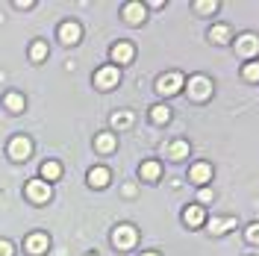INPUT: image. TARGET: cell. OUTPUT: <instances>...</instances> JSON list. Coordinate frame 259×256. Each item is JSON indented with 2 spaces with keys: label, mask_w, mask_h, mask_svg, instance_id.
I'll list each match as a JSON object with an SVG mask.
<instances>
[{
  "label": "cell",
  "mask_w": 259,
  "mask_h": 256,
  "mask_svg": "<svg viewBox=\"0 0 259 256\" xmlns=\"http://www.w3.org/2000/svg\"><path fill=\"white\" fill-rule=\"evenodd\" d=\"M189 180L197 183V186H203V183L212 180V168L206 165V162H197V165H192V171H189Z\"/></svg>",
  "instance_id": "7c38bea8"
},
{
  "label": "cell",
  "mask_w": 259,
  "mask_h": 256,
  "mask_svg": "<svg viewBox=\"0 0 259 256\" xmlns=\"http://www.w3.org/2000/svg\"><path fill=\"white\" fill-rule=\"evenodd\" d=\"M27 197H30L32 203H48L50 200V186L45 180H32L30 186H27Z\"/></svg>",
  "instance_id": "8992f818"
},
{
  "label": "cell",
  "mask_w": 259,
  "mask_h": 256,
  "mask_svg": "<svg viewBox=\"0 0 259 256\" xmlns=\"http://www.w3.org/2000/svg\"><path fill=\"white\" fill-rule=\"evenodd\" d=\"M6 109H12V112H21V109H24V97L15 95V92H9V95H6Z\"/></svg>",
  "instance_id": "603a6c76"
},
{
  "label": "cell",
  "mask_w": 259,
  "mask_h": 256,
  "mask_svg": "<svg viewBox=\"0 0 259 256\" xmlns=\"http://www.w3.org/2000/svg\"><path fill=\"white\" fill-rule=\"evenodd\" d=\"M24 247H27V253L32 256H41L45 250L50 247V239L45 236V233H32V236H27V241H24Z\"/></svg>",
  "instance_id": "52a82bcc"
},
{
  "label": "cell",
  "mask_w": 259,
  "mask_h": 256,
  "mask_svg": "<svg viewBox=\"0 0 259 256\" xmlns=\"http://www.w3.org/2000/svg\"><path fill=\"white\" fill-rule=\"evenodd\" d=\"M247 241H250V244H259V221L247 227Z\"/></svg>",
  "instance_id": "4316f807"
},
{
  "label": "cell",
  "mask_w": 259,
  "mask_h": 256,
  "mask_svg": "<svg viewBox=\"0 0 259 256\" xmlns=\"http://www.w3.org/2000/svg\"><path fill=\"white\" fill-rule=\"evenodd\" d=\"M115 144H118V139H115V133H100L95 139V147L100 150V153H112Z\"/></svg>",
  "instance_id": "9a60e30c"
},
{
  "label": "cell",
  "mask_w": 259,
  "mask_h": 256,
  "mask_svg": "<svg viewBox=\"0 0 259 256\" xmlns=\"http://www.w3.org/2000/svg\"><path fill=\"white\" fill-rule=\"evenodd\" d=\"M194 12H200V15L218 12V3H215V0H197V3H194Z\"/></svg>",
  "instance_id": "7402d4cb"
},
{
  "label": "cell",
  "mask_w": 259,
  "mask_h": 256,
  "mask_svg": "<svg viewBox=\"0 0 259 256\" xmlns=\"http://www.w3.org/2000/svg\"><path fill=\"white\" fill-rule=\"evenodd\" d=\"M236 48H239V53H242L244 59H253L259 53V38L253 32H244L242 38H236Z\"/></svg>",
  "instance_id": "5b68a950"
},
{
  "label": "cell",
  "mask_w": 259,
  "mask_h": 256,
  "mask_svg": "<svg viewBox=\"0 0 259 256\" xmlns=\"http://www.w3.org/2000/svg\"><path fill=\"white\" fill-rule=\"evenodd\" d=\"M18 9H32V0H15Z\"/></svg>",
  "instance_id": "f546056e"
},
{
  "label": "cell",
  "mask_w": 259,
  "mask_h": 256,
  "mask_svg": "<svg viewBox=\"0 0 259 256\" xmlns=\"http://www.w3.org/2000/svg\"><path fill=\"white\" fill-rule=\"evenodd\" d=\"M150 121H153V124H168V121H171V109H168L165 103L150 106Z\"/></svg>",
  "instance_id": "ac0fdd59"
},
{
  "label": "cell",
  "mask_w": 259,
  "mask_h": 256,
  "mask_svg": "<svg viewBox=\"0 0 259 256\" xmlns=\"http://www.w3.org/2000/svg\"><path fill=\"white\" fill-rule=\"evenodd\" d=\"M30 153H32V144L30 139H24V136H18V139H12V144H9V156L12 159H30Z\"/></svg>",
  "instance_id": "ba28073f"
},
{
  "label": "cell",
  "mask_w": 259,
  "mask_h": 256,
  "mask_svg": "<svg viewBox=\"0 0 259 256\" xmlns=\"http://www.w3.org/2000/svg\"><path fill=\"white\" fill-rule=\"evenodd\" d=\"M189 95L194 97V100H206V97L212 95V80L209 77H203V74H194V77H189Z\"/></svg>",
  "instance_id": "7a4b0ae2"
},
{
  "label": "cell",
  "mask_w": 259,
  "mask_h": 256,
  "mask_svg": "<svg viewBox=\"0 0 259 256\" xmlns=\"http://www.w3.org/2000/svg\"><path fill=\"white\" fill-rule=\"evenodd\" d=\"M183 86H186L183 74H180V71H171V74H162L159 80H156V92H159V95H177Z\"/></svg>",
  "instance_id": "6da1fadb"
},
{
  "label": "cell",
  "mask_w": 259,
  "mask_h": 256,
  "mask_svg": "<svg viewBox=\"0 0 259 256\" xmlns=\"http://www.w3.org/2000/svg\"><path fill=\"white\" fill-rule=\"evenodd\" d=\"M15 250H12V244L9 241H0V256H12Z\"/></svg>",
  "instance_id": "f1b7e54d"
},
{
  "label": "cell",
  "mask_w": 259,
  "mask_h": 256,
  "mask_svg": "<svg viewBox=\"0 0 259 256\" xmlns=\"http://www.w3.org/2000/svg\"><path fill=\"white\" fill-rule=\"evenodd\" d=\"M147 15V6H142V3H127L124 6V18H127V24H142Z\"/></svg>",
  "instance_id": "4fadbf2b"
},
{
  "label": "cell",
  "mask_w": 259,
  "mask_h": 256,
  "mask_svg": "<svg viewBox=\"0 0 259 256\" xmlns=\"http://www.w3.org/2000/svg\"><path fill=\"white\" fill-rule=\"evenodd\" d=\"M233 227H236V218H212V233H218V236H221V233H227V230H233Z\"/></svg>",
  "instance_id": "44dd1931"
},
{
  "label": "cell",
  "mask_w": 259,
  "mask_h": 256,
  "mask_svg": "<svg viewBox=\"0 0 259 256\" xmlns=\"http://www.w3.org/2000/svg\"><path fill=\"white\" fill-rule=\"evenodd\" d=\"M89 256H95V253H89Z\"/></svg>",
  "instance_id": "1f68e13d"
},
{
  "label": "cell",
  "mask_w": 259,
  "mask_h": 256,
  "mask_svg": "<svg viewBox=\"0 0 259 256\" xmlns=\"http://www.w3.org/2000/svg\"><path fill=\"white\" fill-rule=\"evenodd\" d=\"M112 244L118 247V250H130V247L136 244V230H133L130 224L115 227V233H112Z\"/></svg>",
  "instance_id": "3957f363"
},
{
  "label": "cell",
  "mask_w": 259,
  "mask_h": 256,
  "mask_svg": "<svg viewBox=\"0 0 259 256\" xmlns=\"http://www.w3.org/2000/svg\"><path fill=\"white\" fill-rule=\"evenodd\" d=\"M183 221H186V227H203V221H206V209L203 206H189L186 212H183Z\"/></svg>",
  "instance_id": "8fae6325"
},
{
  "label": "cell",
  "mask_w": 259,
  "mask_h": 256,
  "mask_svg": "<svg viewBox=\"0 0 259 256\" xmlns=\"http://www.w3.org/2000/svg\"><path fill=\"white\" fill-rule=\"evenodd\" d=\"M59 177H62V165H59V162L48 159L45 165H41V180H45L48 186L53 183V180H59Z\"/></svg>",
  "instance_id": "5bb4252c"
},
{
  "label": "cell",
  "mask_w": 259,
  "mask_h": 256,
  "mask_svg": "<svg viewBox=\"0 0 259 256\" xmlns=\"http://www.w3.org/2000/svg\"><path fill=\"white\" fill-rule=\"evenodd\" d=\"M121 82V74H118V68L115 65H106V68H100L95 74V86L97 89H115Z\"/></svg>",
  "instance_id": "277c9868"
},
{
  "label": "cell",
  "mask_w": 259,
  "mask_h": 256,
  "mask_svg": "<svg viewBox=\"0 0 259 256\" xmlns=\"http://www.w3.org/2000/svg\"><path fill=\"white\" fill-rule=\"evenodd\" d=\"M212 197H215V194H212L209 189H200V194H197V206H203V203H212Z\"/></svg>",
  "instance_id": "83f0119b"
},
{
  "label": "cell",
  "mask_w": 259,
  "mask_h": 256,
  "mask_svg": "<svg viewBox=\"0 0 259 256\" xmlns=\"http://www.w3.org/2000/svg\"><path fill=\"white\" fill-rule=\"evenodd\" d=\"M133 124V115L130 112H115L112 115V127L115 130H124V127H130Z\"/></svg>",
  "instance_id": "cb8c5ba5"
},
{
  "label": "cell",
  "mask_w": 259,
  "mask_h": 256,
  "mask_svg": "<svg viewBox=\"0 0 259 256\" xmlns=\"http://www.w3.org/2000/svg\"><path fill=\"white\" fill-rule=\"evenodd\" d=\"M133 56H136V48H133L130 41H118V45L112 48V59L118 65H130L133 62Z\"/></svg>",
  "instance_id": "30bf717a"
},
{
  "label": "cell",
  "mask_w": 259,
  "mask_h": 256,
  "mask_svg": "<svg viewBox=\"0 0 259 256\" xmlns=\"http://www.w3.org/2000/svg\"><path fill=\"white\" fill-rule=\"evenodd\" d=\"M30 56H32V62H41V59L48 56V45H45V41H35L30 48Z\"/></svg>",
  "instance_id": "d4e9b609"
},
{
  "label": "cell",
  "mask_w": 259,
  "mask_h": 256,
  "mask_svg": "<svg viewBox=\"0 0 259 256\" xmlns=\"http://www.w3.org/2000/svg\"><path fill=\"white\" fill-rule=\"evenodd\" d=\"M244 80H250V82H259V62H247L244 65Z\"/></svg>",
  "instance_id": "484cf974"
},
{
  "label": "cell",
  "mask_w": 259,
  "mask_h": 256,
  "mask_svg": "<svg viewBox=\"0 0 259 256\" xmlns=\"http://www.w3.org/2000/svg\"><path fill=\"white\" fill-rule=\"evenodd\" d=\"M80 35H82V30H80V24H77V21H65L62 27H59V38H62L65 45H77V41H80Z\"/></svg>",
  "instance_id": "9c48e42d"
},
{
  "label": "cell",
  "mask_w": 259,
  "mask_h": 256,
  "mask_svg": "<svg viewBox=\"0 0 259 256\" xmlns=\"http://www.w3.org/2000/svg\"><path fill=\"white\" fill-rule=\"evenodd\" d=\"M209 38L215 45H227V41H230V27H227V24H215L209 30Z\"/></svg>",
  "instance_id": "d6986e66"
},
{
  "label": "cell",
  "mask_w": 259,
  "mask_h": 256,
  "mask_svg": "<svg viewBox=\"0 0 259 256\" xmlns=\"http://www.w3.org/2000/svg\"><path fill=\"white\" fill-rule=\"evenodd\" d=\"M142 256H159V253H156V250H147V253H142Z\"/></svg>",
  "instance_id": "4dcf8cb0"
},
{
  "label": "cell",
  "mask_w": 259,
  "mask_h": 256,
  "mask_svg": "<svg viewBox=\"0 0 259 256\" xmlns=\"http://www.w3.org/2000/svg\"><path fill=\"white\" fill-rule=\"evenodd\" d=\"M165 153L171 156V159H183V156H189V144L186 142H171L165 147Z\"/></svg>",
  "instance_id": "ffe728a7"
},
{
  "label": "cell",
  "mask_w": 259,
  "mask_h": 256,
  "mask_svg": "<svg viewBox=\"0 0 259 256\" xmlns=\"http://www.w3.org/2000/svg\"><path fill=\"white\" fill-rule=\"evenodd\" d=\"M139 174H142V180H147V183H156L159 174H162V168H159V162H142Z\"/></svg>",
  "instance_id": "2e32d148"
},
{
  "label": "cell",
  "mask_w": 259,
  "mask_h": 256,
  "mask_svg": "<svg viewBox=\"0 0 259 256\" xmlns=\"http://www.w3.org/2000/svg\"><path fill=\"white\" fill-rule=\"evenodd\" d=\"M89 183H92L95 189L109 186V171H106V168H92V171H89Z\"/></svg>",
  "instance_id": "e0dca14e"
}]
</instances>
